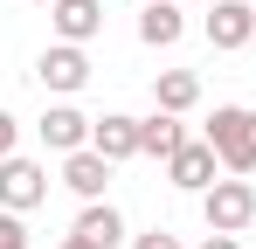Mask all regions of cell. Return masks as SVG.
Wrapping results in <instances>:
<instances>
[{
	"instance_id": "8992f818",
	"label": "cell",
	"mask_w": 256,
	"mask_h": 249,
	"mask_svg": "<svg viewBox=\"0 0 256 249\" xmlns=\"http://www.w3.org/2000/svg\"><path fill=\"white\" fill-rule=\"evenodd\" d=\"M90 124H97V118H84L76 104H48L35 132H42L48 152H84V146H90Z\"/></svg>"
},
{
	"instance_id": "ac0fdd59",
	"label": "cell",
	"mask_w": 256,
	"mask_h": 249,
	"mask_svg": "<svg viewBox=\"0 0 256 249\" xmlns=\"http://www.w3.org/2000/svg\"><path fill=\"white\" fill-rule=\"evenodd\" d=\"M201 249H242V236H214V228H208V242H201Z\"/></svg>"
},
{
	"instance_id": "9c48e42d",
	"label": "cell",
	"mask_w": 256,
	"mask_h": 249,
	"mask_svg": "<svg viewBox=\"0 0 256 249\" xmlns=\"http://www.w3.org/2000/svg\"><path fill=\"white\" fill-rule=\"evenodd\" d=\"M90 146L104 152V160H138V118H125V111H104V118L90 124Z\"/></svg>"
},
{
	"instance_id": "8fae6325",
	"label": "cell",
	"mask_w": 256,
	"mask_h": 249,
	"mask_svg": "<svg viewBox=\"0 0 256 249\" xmlns=\"http://www.w3.org/2000/svg\"><path fill=\"white\" fill-rule=\"evenodd\" d=\"M180 35H187L180 0H146V14H138V42H146V48H173Z\"/></svg>"
},
{
	"instance_id": "30bf717a",
	"label": "cell",
	"mask_w": 256,
	"mask_h": 249,
	"mask_svg": "<svg viewBox=\"0 0 256 249\" xmlns=\"http://www.w3.org/2000/svg\"><path fill=\"white\" fill-rule=\"evenodd\" d=\"M48 21H56V35H62V42H76V48H84V42L104 28V0H56V7H48Z\"/></svg>"
},
{
	"instance_id": "52a82bcc",
	"label": "cell",
	"mask_w": 256,
	"mask_h": 249,
	"mask_svg": "<svg viewBox=\"0 0 256 249\" xmlns=\"http://www.w3.org/2000/svg\"><path fill=\"white\" fill-rule=\"evenodd\" d=\"M214 166H222V160H214L208 138H187V146L166 160V180H173V187H187V194H208V187H214Z\"/></svg>"
},
{
	"instance_id": "3957f363",
	"label": "cell",
	"mask_w": 256,
	"mask_h": 249,
	"mask_svg": "<svg viewBox=\"0 0 256 249\" xmlns=\"http://www.w3.org/2000/svg\"><path fill=\"white\" fill-rule=\"evenodd\" d=\"M35 83L42 90H56V97H76L90 83V56L76 48V42H56V48H42L35 56Z\"/></svg>"
},
{
	"instance_id": "9a60e30c",
	"label": "cell",
	"mask_w": 256,
	"mask_h": 249,
	"mask_svg": "<svg viewBox=\"0 0 256 249\" xmlns=\"http://www.w3.org/2000/svg\"><path fill=\"white\" fill-rule=\"evenodd\" d=\"M0 249H28V222L14 208H0Z\"/></svg>"
},
{
	"instance_id": "5bb4252c",
	"label": "cell",
	"mask_w": 256,
	"mask_h": 249,
	"mask_svg": "<svg viewBox=\"0 0 256 249\" xmlns=\"http://www.w3.org/2000/svg\"><path fill=\"white\" fill-rule=\"evenodd\" d=\"M76 236H90L97 249H118L125 242V214L111 201H84V214H76Z\"/></svg>"
},
{
	"instance_id": "d6986e66",
	"label": "cell",
	"mask_w": 256,
	"mask_h": 249,
	"mask_svg": "<svg viewBox=\"0 0 256 249\" xmlns=\"http://www.w3.org/2000/svg\"><path fill=\"white\" fill-rule=\"evenodd\" d=\"M56 249H97V242H90V236H76V228H70V236H62V242H56Z\"/></svg>"
},
{
	"instance_id": "7402d4cb",
	"label": "cell",
	"mask_w": 256,
	"mask_h": 249,
	"mask_svg": "<svg viewBox=\"0 0 256 249\" xmlns=\"http://www.w3.org/2000/svg\"><path fill=\"white\" fill-rule=\"evenodd\" d=\"M250 7H256V0H250Z\"/></svg>"
},
{
	"instance_id": "277c9868",
	"label": "cell",
	"mask_w": 256,
	"mask_h": 249,
	"mask_svg": "<svg viewBox=\"0 0 256 249\" xmlns=\"http://www.w3.org/2000/svg\"><path fill=\"white\" fill-rule=\"evenodd\" d=\"M48 201V173L35 160H21V152H7L0 160V208H14V214H28V208Z\"/></svg>"
},
{
	"instance_id": "6da1fadb",
	"label": "cell",
	"mask_w": 256,
	"mask_h": 249,
	"mask_svg": "<svg viewBox=\"0 0 256 249\" xmlns=\"http://www.w3.org/2000/svg\"><path fill=\"white\" fill-rule=\"evenodd\" d=\"M208 146H214V160L228 166V173H256V111H242V104H214Z\"/></svg>"
},
{
	"instance_id": "2e32d148",
	"label": "cell",
	"mask_w": 256,
	"mask_h": 249,
	"mask_svg": "<svg viewBox=\"0 0 256 249\" xmlns=\"http://www.w3.org/2000/svg\"><path fill=\"white\" fill-rule=\"evenodd\" d=\"M132 249H187V242H180L173 228H146V236H138V242H132Z\"/></svg>"
},
{
	"instance_id": "ba28073f",
	"label": "cell",
	"mask_w": 256,
	"mask_h": 249,
	"mask_svg": "<svg viewBox=\"0 0 256 249\" xmlns=\"http://www.w3.org/2000/svg\"><path fill=\"white\" fill-rule=\"evenodd\" d=\"M104 180H111V160L84 146V152H62V187L76 194V201H104Z\"/></svg>"
},
{
	"instance_id": "7a4b0ae2",
	"label": "cell",
	"mask_w": 256,
	"mask_h": 249,
	"mask_svg": "<svg viewBox=\"0 0 256 249\" xmlns=\"http://www.w3.org/2000/svg\"><path fill=\"white\" fill-rule=\"evenodd\" d=\"M201 214H208L214 236H242L256 222V187L250 180H214L208 194H201Z\"/></svg>"
},
{
	"instance_id": "4fadbf2b",
	"label": "cell",
	"mask_w": 256,
	"mask_h": 249,
	"mask_svg": "<svg viewBox=\"0 0 256 249\" xmlns=\"http://www.w3.org/2000/svg\"><path fill=\"white\" fill-rule=\"evenodd\" d=\"M187 146V124L173 118V111H152V118H138V152H152V160H173Z\"/></svg>"
},
{
	"instance_id": "ffe728a7",
	"label": "cell",
	"mask_w": 256,
	"mask_h": 249,
	"mask_svg": "<svg viewBox=\"0 0 256 249\" xmlns=\"http://www.w3.org/2000/svg\"><path fill=\"white\" fill-rule=\"evenodd\" d=\"M35 7H56V0H35Z\"/></svg>"
},
{
	"instance_id": "7c38bea8",
	"label": "cell",
	"mask_w": 256,
	"mask_h": 249,
	"mask_svg": "<svg viewBox=\"0 0 256 249\" xmlns=\"http://www.w3.org/2000/svg\"><path fill=\"white\" fill-rule=\"evenodd\" d=\"M152 104L173 111V118L194 111V104H201V76H194V70H160V76H152Z\"/></svg>"
},
{
	"instance_id": "44dd1931",
	"label": "cell",
	"mask_w": 256,
	"mask_h": 249,
	"mask_svg": "<svg viewBox=\"0 0 256 249\" xmlns=\"http://www.w3.org/2000/svg\"><path fill=\"white\" fill-rule=\"evenodd\" d=\"M201 7H214V0H201Z\"/></svg>"
},
{
	"instance_id": "5b68a950",
	"label": "cell",
	"mask_w": 256,
	"mask_h": 249,
	"mask_svg": "<svg viewBox=\"0 0 256 249\" xmlns=\"http://www.w3.org/2000/svg\"><path fill=\"white\" fill-rule=\"evenodd\" d=\"M201 28H208L214 48H250V42H256V7H250V0H214Z\"/></svg>"
},
{
	"instance_id": "e0dca14e",
	"label": "cell",
	"mask_w": 256,
	"mask_h": 249,
	"mask_svg": "<svg viewBox=\"0 0 256 249\" xmlns=\"http://www.w3.org/2000/svg\"><path fill=\"white\" fill-rule=\"evenodd\" d=\"M14 138H21V124H14V111H0V160L14 152Z\"/></svg>"
}]
</instances>
